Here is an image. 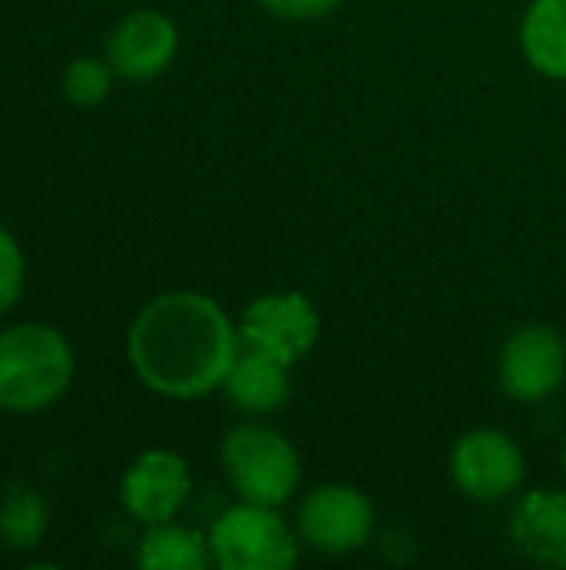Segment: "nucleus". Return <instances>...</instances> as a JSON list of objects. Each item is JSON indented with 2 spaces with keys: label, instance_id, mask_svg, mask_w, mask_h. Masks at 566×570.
Instances as JSON below:
<instances>
[{
  "label": "nucleus",
  "instance_id": "2eb2a0df",
  "mask_svg": "<svg viewBox=\"0 0 566 570\" xmlns=\"http://www.w3.org/2000/svg\"><path fill=\"white\" fill-rule=\"evenodd\" d=\"M50 531V504L27 481H7L0 488V544L17 554H30Z\"/></svg>",
  "mask_w": 566,
  "mask_h": 570
},
{
  "label": "nucleus",
  "instance_id": "ddd939ff",
  "mask_svg": "<svg viewBox=\"0 0 566 570\" xmlns=\"http://www.w3.org/2000/svg\"><path fill=\"white\" fill-rule=\"evenodd\" d=\"M524 60L547 80L566 83V0H530L520 20Z\"/></svg>",
  "mask_w": 566,
  "mask_h": 570
},
{
  "label": "nucleus",
  "instance_id": "9d476101",
  "mask_svg": "<svg viewBox=\"0 0 566 570\" xmlns=\"http://www.w3.org/2000/svg\"><path fill=\"white\" fill-rule=\"evenodd\" d=\"M180 50V30L177 23L150 7L130 10L117 20V27L107 37V63L120 80L143 83L170 70Z\"/></svg>",
  "mask_w": 566,
  "mask_h": 570
},
{
  "label": "nucleus",
  "instance_id": "f257e3e1",
  "mask_svg": "<svg viewBox=\"0 0 566 570\" xmlns=\"http://www.w3.org/2000/svg\"><path fill=\"white\" fill-rule=\"evenodd\" d=\"M237 351V324L214 297L197 291L150 297L127 331L130 371L167 401H200L220 391Z\"/></svg>",
  "mask_w": 566,
  "mask_h": 570
},
{
  "label": "nucleus",
  "instance_id": "f3484780",
  "mask_svg": "<svg viewBox=\"0 0 566 570\" xmlns=\"http://www.w3.org/2000/svg\"><path fill=\"white\" fill-rule=\"evenodd\" d=\"M27 287V257L20 240L0 224V317L17 307Z\"/></svg>",
  "mask_w": 566,
  "mask_h": 570
},
{
  "label": "nucleus",
  "instance_id": "6ab92c4d",
  "mask_svg": "<svg viewBox=\"0 0 566 570\" xmlns=\"http://www.w3.org/2000/svg\"><path fill=\"white\" fill-rule=\"evenodd\" d=\"M564 471H566V441H564Z\"/></svg>",
  "mask_w": 566,
  "mask_h": 570
},
{
  "label": "nucleus",
  "instance_id": "a211bd4d",
  "mask_svg": "<svg viewBox=\"0 0 566 570\" xmlns=\"http://www.w3.org/2000/svg\"><path fill=\"white\" fill-rule=\"evenodd\" d=\"M344 0H260V7L280 20H294V23H307V20H320L330 17Z\"/></svg>",
  "mask_w": 566,
  "mask_h": 570
},
{
  "label": "nucleus",
  "instance_id": "1a4fd4ad",
  "mask_svg": "<svg viewBox=\"0 0 566 570\" xmlns=\"http://www.w3.org/2000/svg\"><path fill=\"white\" fill-rule=\"evenodd\" d=\"M497 374L507 397L544 404L564 387L566 341L547 324H524L504 341Z\"/></svg>",
  "mask_w": 566,
  "mask_h": 570
},
{
  "label": "nucleus",
  "instance_id": "0eeeda50",
  "mask_svg": "<svg viewBox=\"0 0 566 570\" xmlns=\"http://www.w3.org/2000/svg\"><path fill=\"white\" fill-rule=\"evenodd\" d=\"M320 311L300 291H274L254 297L240 321V344L264 351L284 364H300L320 341Z\"/></svg>",
  "mask_w": 566,
  "mask_h": 570
},
{
  "label": "nucleus",
  "instance_id": "423d86ee",
  "mask_svg": "<svg viewBox=\"0 0 566 570\" xmlns=\"http://www.w3.org/2000/svg\"><path fill=\"white\" fill-rule=\"evenodd\" d=\"M450 478L464 498L477 504H500L520 494L527 458L507 431L474 428L450 451Z\"/></svg>",
  "mask_w": 566,
  "mask_h": 570
},
{
  "label": "nucleus",
  "instance_id": "dca6fc26",
  "mask_svg": "<svg viewBox=\"0 0 566 570\" xmlns=\"http://www.w3.org/2000/svg\"><path fill=\"white\" fill-rule=\"evenodd\" d=\"M113 77L107 57H73L60 73V90L73 107H97L110 97Z\"/></svg>",
  "mask_w": 566,
  "mask_h": 570
},
{
  "label": "nucleus",
  "instance_id": "20e7f679",
  "mask_svg": "<svg viewBox=\"0 0 566 570\" xmlns=\"http://www.w3.org/2000/svg\"><path fill=\"white\" fill-rule=\"evenodd\" d=\"M214 564L224 570H287L300 558V534L280 508L237 501L207 531Z\"/></svg>",
  "mask_w": 566,
  "mask_h": 570
},
{
  "label": "nucleus",
  "instance_id": "f8f14e48",
  "mask_svg": "<svg viewBox=\"0 0 566 570\" xmlns=\"http://www.w3.org/2000/svg\"><path fill=\"white\" fill-rule=\"evenodd\" d=\"M220 391L240 414L270 417L290 401V364L240 344Z\"/></svg>",
  "mask_w": 566,
  "mask_h": 570
},
{
  "label": "nucleus",
  "instance_id": "39448f33",
  "mask_svg": "<svg viewBox=\"0 0 566 570\" xmlns=\"http://www.w3.org/2000/svg\"><path fill=\"white\" fill-rule=\"evenodd\" d=\"M300 541L327 558H347L370 544L377 531L374 501L354 484H320L297 504Z\"/></svg>",
  "mask_w": 566,
  "mask_h": 570
},
{
  "label": "nucleus",
  "instance_id": "7ed1b4c3",
  "mask_svg": "<svg viewBox=\"0 0 566 570\" xmlns=\"http://www.w3.org/2000/svg\"><path fill=\"white\" fill-rule=\"evenodd\" d=\"M220 468L237 501L284 508L300 488V454L270 424L244 421L220 441Z\"/></svg>",
  "mask_w": 566,
  "mask_h": 570
},
{
  "label": "nucleus",
  "instance_id": "6e6552de",
  "mask_svg": "<svg viewBox=\"0 0 566 570\" xmlns=\"http://www.w3.org/2000/svg\"><path fill=\"white\" fill-rule=\"evenodd\" d=\"M190 464L170 448H150L137 454L120 478V504L140 528L177 521L180 511L190 504Z\"/></svg>",
  "mask_w": 566,
  "mask_h": 570
},
{
  "label": "nucleus",
  "instance_id": "9b49d317",
  "mask_svg": "<svg viewBox=\"0 0 566 570\" xmlns=\"http://www.w3.org/2000/svg\"><path fill=\"white\" fill-rule=\"evenodd\" d=\"M510 541L520 558L550 570H566V494L537 488L517 498L510 511Z\"/></svg>",
  "mask_w": 566,
  "mask_h": 570
},
{
  "label": "nucleus",
  "instance_id": "4468645a",
  "mask_svg": "<svg viewBox=\"0 0 566 570\" xmlns=\"http://www.w3.org/2000/svg\"><path fill=\"white\" fill-rule=\"evenodd\" d=\"M133 558L143 570H207L214 564L207 534L177 521L143 528Z\"/></svg>",
  "mask_w": 566,
  "mask_h": 570
},
{
  "label": "nucleus",
  "instance_id": "f03ea898",
  "mask_svg": "<svg viewBox=\"0 0 566 570\" xmlns=\"http://www.w3.org/2000/svg\"><path fill=\"white\" fill-rule=\"evenodd\" d=\"M77 374L73 344L53 324L23 321L0 331V411L40 414L67 397Z\"/></svg>",
  "mask_w": 566,
  "mask_h": 570
}]
</instances>
